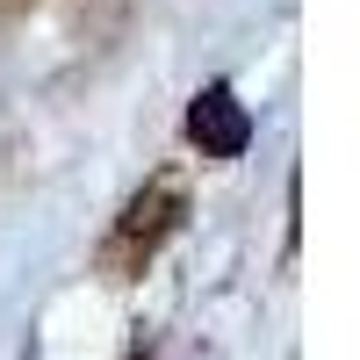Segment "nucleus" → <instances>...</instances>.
I'll use <instances>...</instances> for the list:
<instances>
[{
    "label": "nucleus",
    "instance_id": "nucleus-1",
    "mask_svg": "<svg viewBox=\"0 0 360 360\" xmlns=\"http://www.w3.org/2000/svg\"><path fill=\"white\" fill-rule=\"evenodd\" d=\"M188 144L202 159H238L252 144V115H245V101H238L224 79H209L202 94L188 101Z\"/></svg>",
    "mask_w": 360,
    "mask_h": 360
},
{
    "label": "nucleus",
    "instance_id": "nucleus-2",
    "mask_svg": "<svg viewBox=\"0 0 360 360\" xmlns=\"http://www.w3.org/2000/svg\"><path fill=\"white\" fill-rule=\"evenodd\" d=\"M173 224H180V188H173V180H152V195H137V202L123 209V231H115V238H123V245H144V252H152Z\"/></svg>",
    "mask_w": 360,
    "mask_h": 360
}]
</instances>
